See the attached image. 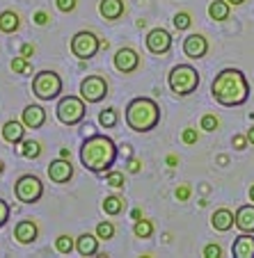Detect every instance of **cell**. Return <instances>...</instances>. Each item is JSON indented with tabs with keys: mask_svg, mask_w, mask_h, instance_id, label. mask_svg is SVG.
Masks as SVG:
<instances>
[{
	"mask_svg": "<svg viewBox=\"0 0 254 258\" xmlns=\"http://www.w3.org/2000/svg\"><path fill=\"white\" fill-rule=\"evenodd\" d=\"M23 133H25L23 123L7 121L5 126H3V140L10 142V144H21V142H23Z\"/></svg>",
	"mask_w": 254,
	"mask_h": 258,
	"instance_id": "21",
	"label": "cell"
},
{
	"mask_svg": "<svg viewBox=\"0 0 254 258\" xmlns=\"http://www.w3.org/2000/svg\"><path fill=\"white\" fill-rule=\"evenodd\" d=\"M60 158H69V149H62V151H60Z\"/></svg>",
	"mask_w": 254,
	"mask_h": 258,
	"instance_id": "46",
	"label": "cell"
},
{
	"mask_svg": "<svg viewBox=\"0 0 254 258\" xmlns=\"http://www.w3.org/2000/svg\"><path fill=\"white\" fill-rule=\"evenodd\" d=\"M108 94V83L101 78V76H87L80 85V96L87 103H98L103 101Z\"/></svg>",
	"mask_w": 254,
	"mask_h": 258,
	"instance_id": "9",
	"label": "cell"
},
{
	"mask_svg": "<svg viewBox=\"0 0 254 258\" xmlns=\"http://www.w3.org/2000/svg\"><path fill=\"white\" fill-rule=\"evenodd\" d=\"M209 16L213 21H227L229 19V3H225V0H213L209 5Z\"/></svg>",
	"mask_w": 254,
	"mask_h": 258,
	"instance_id": "23",
	"label": "cell"
},
{
	"mask_svg": "<svg viewBox=\"0 0 254 258\" xmlns=\"http://www.w3.org/2000/svg\"><path fill=\"white\" fill-rule=\"evenodd\" d=\"M181 137H183V142H186V144H197V131H195V128H186Z\"/></svg>",
	"mask_w": 254,
	"mask_h": 258,
	"instance_id": "37",
	"label": "cell"
},
{
	"mask_svg": "<svg viewBox=\"0 0 254 258\" xmlns=\"http://www.w3.org/2000/svg\"><path fill=\"white\" fill-rule=\"evenodd\" d=\"M140 167H142L140 160H131V162H128V171H133V174H137V171H140Z\"/></svg>",
	"mask_w": 254,
	"mask_h": 258,
	"instance_id": "42",
	"label": "cell"
},
{
	"mask_svg": "<svg viewBox=\"0 0 254 258\" xmlns=\"http://www.w3.org/2000/svg\"><path fill=\"white\" fill-rule=\"evenodd\" d=\"M231 253L236 258H254V238L249 233L238 235L234 247H231Z\"/></svg>",
	"mask_w": 254,
	"mask_h": 258,
	"instance_id": "17",
	"label": "cell"
},
{
	"mask_svg": "<svg viewBox=\"0 0 254 258\" xmlns=\"http://www.w3.org/2000/svg\"><path fill=\"white\" fill-rule=\"evenodd\" d=\"M190 23H192V19H190L188 12H179V14L174 16V28L176 30H188L190 28Z\"/></svg>",
	"mask_w": 254,
	"mask_h": 258,
	"instance_id": "32",
	"label": "cell"
},
{
	"mask_svg": "<svg viewBox=\"0 0 254 258\" xmlns=\"http://www.w3.org/2000/svg\"><path fill=\"white\" fill-rule=\"evenodd\" d=\"M71 176H74V167H71L69 158H60L48 165V178L53 183H69Z\"/></svg>",
	"mask_w": 254,
	"mask_h": 258,
	"instance_id": "12",
	"label": "cell"
},
{
	"mask_svg": "<svg viewBox=\"0 0 254 258\" xmlns=\"http://www.w3.org/2000/svg\"><path fill=\"white\" fill-rule=\"evenodd\" d=\"M46 121V110L41 105H28L23 110V126L25 128H41Z\"/></svg>",
	"mask_w": 254,
	"mask_h": 258,
	"instance_id": "16",
	"label": "cell"
},
{
	"mask_svg": "<svg viewBox=\"0 0 254 258\" xmlns=\"http://www.w3.org/2000/svg\"><path fill=\"white\" fill-rule=\"evenodd\" d=\"M167 165H170V167H176V156H167Z\"/></svg>",
	"mask_w": 254,
	"mask_h": 258,
	"instance_id": "44",
	"label": "cell"
},
{
	"mask_svg": "<svg viewBox=\"0 0 254 258\" xmlns=\"http://www.w3.org/2000/svg\"><path fill=\"white\" fill-rule=\"evenodd\" d=\"M249 199H252V204H254V185L249 187Z\"/></svg>",
	"mask_w": 254,
	"mask_h": 258,
	"instance_id": "47",
	"label": "cell"
},
{
	"mask_svg": "<svg viewBox=\"0 0 254 258\" xmlns=\"http://www.w3.org/2000/svg\"><path fill=\"white\" fill-rule=\"evenodd\" d=\"M247 142H249V144L254 146V126H252V128H249V131H247Z\"/></svg>",
	"mask_w": 254,
	"mask_h": 258,
	"instance_id": "43",
	"label": "cell"
},
{
	"mask_svg": "<svg viewBox=\"0 0 254 258\" xmlns=\"http://www.w3.org/2000/svg\"><path fill=\"white\" fill-rule=\"evenodd\" d=\"M98 48H101V39L94 32H87V30H80L71 39V53L78 59H92Z\"/></svg>",
	"mask_w": 254,
	"mask_h": 258,
	"instance_id": "8",
	"label": "cell"
},
{
	"mask_svg": "<svg viewBox=\"0 0 254 258\" xmlns=\"http://www.w3.org/2000/svg\"><path fill=\"white\" fill-rule=\"evenodd\" d=\"M234 217H236V226H238L243 233H254V204L240 206Z\"/></svg>",
	"mask_w": 254,
	"mask_h": 258,
	"instance_id": "15",
	"label": "cell"
},
{
	"mask_svg": "<svg viewBox=\"0 0 254 258\" xmlns=\"http://www.w3.org/2000/svg\"><path fill=\"white\" fill-rule=\"evenodd\" d=\"M227 3H229V5H243L245 0H227Z\"/></svg>",
	"mask_w": 254,
	"mask_h": 258,
	"instance_id": "45",
	"label": "cell"
},
{
	"mask_svg": "<svg viewBox=\"0 0 254 258\" xmlns=\"http://www.w3.org/2000/svg\"><path fill=\"white\" fill-rule=\"evenodd\" d=\"M19 151L23 158H28V160H34V158H39L41 153V144L39 142H34V140H23L19 146Z\"/></svg>",
	"mask_w": 254,
	"mask_h": 258,
	"instance_id": "24",
	"label": "cell"
},
{
	"mask_svg": "<svg viewBox=\"0 0 254 258\" xmlns=\"http://www.w3.org/2000/svg\"><path fill=\"white\" fill-rule=\"evenodd\" d=\"M199 128H204L206 133H213L215 128H218V119H215L213 114H204V117H201V123H199Z\"/></svg>",
	"mask_w": 254,
	"mask_h": 258,
	"instance_id": "33",
	"label": "cell"
},
{
	"mask_svg": "<svg viewBox=\"0 0 254 258\" xmlns=\"http://www.w3.org/2000/svg\"><path fill=\"white\" fill-rule=\"evenodd\" d=\"M167 85H170V89L176 96H188V94H192L199 87V73L190 64H179V67H174L170 71Z\"/></svg>",
	"mask_w": 254,
	"mask_h": 258,
	"instance_id": "4",
	"label": "cell"
},
{
	"mask_svg": "<svg viewBox=\"0 0 254 258\" xmlns=\"http://www.w3.org/2000/svg\"><path fill=\"white\" fill-rule=\"evenodd\" d=\"M96 235H98V240H110V238H115V226L110 224V222H101V224L96 226Z\"/></svg>",
	"mask_w": 254,
	"mask_h": 258,
	"instance_id": "30",
	"label": "cell"
},
{
	"mask_svg": "<svg viewBox=\"0 0 254 258\" xmlns=\"http://www.w3.org/2000/svg\"><path fill=\"white\" fill-rule=\"evenodd\" d=\"M32 21H34V23H37V25H46V23H48V21H50V16L46 14V12H37Z\"/></svg>",
	"mask_w": 254,
	"mask_h": 258,
	"instance_id": "39",
	"label": "cell"
},
{
	"mask_svg": "<svg viewBox=\"0 0 254 258\" xmlns=\"http://www.w3.org/2000/svg\"><path fill=\"white\" fill-rule=\"evenodd\" d=\"M204 256L206 258H220L222 256V247H220V244H206V247H204Z\"/></svg>",
	"mask_w": 254,
	"mask_h": 258,
	"instance_id": "34",
	"label": "cell"
},
{
	"mask_svg": "<svg viewBox=\"0 0 254 258\" xmlns=\"http://www.w3.org/2000/svg\"><path fill=\"white\" fill-rule=\"evenodd\" d=\"M19 14L12 10H5L3 14H0V32H5V34H12L19 30Z\"/></svg>",
	"mask_w": 254,
	"mask_h": 258,
	"instance_id": "22",
	"label": "cell"
},
{
	"mask_svg": "<svg viewBox=\"0 0 254 258\" xmlns=\"http://www.w3.org/2000/svg\"><path fill=\"white\" fill-rule=\"evenodd\" d=\"M12 71L14 73H23V76H30L32 73V67H30V62H28V57H14L12 59Z\"/></svg>",
	"mask_w": 254,
	"mask_h": 258,
	"instance_id": "27",
	"label": "cell"
},
{
	"mask_svg": "<svg viewBox=\"0 0 254 258\" xmlns=\"http://www.w3.org/2000/svg\"><path fill=\"white\" fill-rule=\"evenodd\" d=\"M117 160V144L108 135H92L80 146V162L94 174H106Z\"/></svg>",
	"mask_w": 254,
	"mask_h": 258,
	"instance_id": "2",
	"label": "cell"
},
{
	"mask_svg": "<svg viewBox=\"0 0 254 258\" xmlns=\"http://www.w3.org/2000/svg\"><path fill=\"white\" fill-rule=\"evenodd\" d=\"M188 197H190V187H188V185H183V187H179V190H176V199H179V201H186Z\"/></svg>",
	"mask_w": 254,
	"mask_h": 258,
	"instance_id": "40",
	"label": "cell"
},
{
	"mask_svg": "<svg viewBox=\"0 0 254 258\" xmlns=\"http://www.w3.org/2000/svg\"><path fill=\"white\" fill-rule=\"evenodd\" d=\"M74 247L76 244H74V240L69 238V235H60V238L55 240V249H58L60 253H71L74 251Z\"/></svg>",
	"mask_w": 254,
	"mask_h": 258,
	"instance_id": "28",
	"label": "cell"
},
{
	"mask_svg": "<svg viewBox=\"0 0 254 258\" xmlns=\"http://www.w3.org/2000/svg\"><path fill=\"white\" fill-rule=\"evenodd\" d=\"M147 48H149V53H154V55H165L167 50L172 48L170 32L163 28H154L151 32L147 34Z\"/></svg>",
	"mask_w": 254,
	"mask_h": 258,
	"instance_id": "10",
	"label": "cell"
},
{
	"mask_svg": "<svg viewBox=\"0 0 254 258\" xmlns=\"http://www.w3.org/2000/svg\"><path fill=\"white\" fill-rule=\"evenodd\" d=\"M3 169H5V165H3V160H0V174H3Z\"/></svg>",
	"mask_w": 254,
	"mask_h": 258,
	"instance_id": "48",
	"label": "cell"
},
{
	"mask_svg": "<svg viewBox=\"0 0 254 258\" xmlns=\"http://www.w3.org/2000/svg\"><path fill=\"white\" fill-rule=\"evenodd\" d=\"M211 94L220 105L236 107L243 105L249 98V83L245 78V73L238 69H225L215 76L213 85H211Z\"/></svg>",
	"mask_w": 254,
	"mask_h": 258,
	"instance_id": "1",
	"label": "cell"
},
{
	"mask_svg": "<svg viewBox=\"0 0 254 258\" xmlns=\"http://www.w3.org/2000/svg\"><path fill=\"white\" fill-rule=\"evenodd\" d=\"M122 208H124V201L119 199V197H106L103 199V210H106L108 215H119L122 213Z\"/></svg>",
	"mask_w": 254,
	"mask_h": 258,
	"instance_id": "26",
	"label": "cell"
},
{
	"mask_svg": "<svg viewBox=\"0 0 254 258\" xmlns=\"http://www.w3.org/2000/svg\"><path fill=\"white\" fill-rule=\"evenodd\" d=\"M10 213H12L10 204L0 199V226H5V224H7V219H10Z\"/></svg>",
	"mask_w": 254,
	"mask_h": 258,
	"instance_id": "35",
	"label": "cell"
},
{
	"mask_svg": "<svg viewBox=\"0 0 254 258\" xmlns=\"http://www.w3.org/2000/svg\"><path fill=\"white\" fill-rule=\"evenodd\" d=\"M211 224H213L215 231H220V233H225V231H229L231 226L236 224V217L231 210L227 208H220V210H215L213 217H211Z\"/></svg>",
	"mask_w": 254,
	"mask_h": 258,
	"instance_id": "18",
	"label": "cell"
},
{
	"mask_svg": "<svg viewBox=\"0 0 254 258\" xmlns=\"http://www.w3.org/2000/svg\"><path fill=\"white\" fill-rule=\"evenodd\" d=\"M106 183H108V185H113V187H117V190L126 185L124 174H119V171H108V174H106Z\"/></svg>",
	"mask_w": 254,
	"mask_h": 258,
	"instance_id": "31",
	"label": "cell"
},
{
	"mask_svg": "<svg viewBox=\"0 0 254 258\" xmlns=\"http://www.w3.org/2000/svg\"><path fill=\"white\" fill-rule=\"evenodd\" d=\"M133 233H135V238H151L154 224L149 219H137L135 226H133Z\"/></svg>",
	"mask_w": 254,
	"mask_h": 258,
	"instance_id": "25",
	"label": "cell"
},
{
	"mask_svg": "<svg viewBox=\"0 0 254 258\" xmlns=\"http://www.w3.org/2000/svg\"><path fill=\"white\" fill-rule=\"evenodd\" d=\"M98 12H101L103 19L117 21L124 14V0H101L98 3Z\"/></svg>",
	"mask_w": 254,
	"mask_h": 258,
	"instance_id": "19",
	"label": "cell"
},
{
	"mask_svg": "<svg viewBox=\"0 0 254 258\" xmlns=\"http://www.w3.org/2000/svg\"><path fill=\"white\" fill-rule=\"evenodd\" d=\"M58 119L64 126H76L85 119V98H76V96H64L58 103Z\"/></svg>",
	"mask_w": 254,
	"mask_h": 258,
	"instance_id": "6",
	"label": "cell"
},
{
	"mask_svg": "<svg viewBox=\"0 0 254 258\" xmlns=\"http://www.w3.org/2000/svg\"><path fill=\"white\" fill-rule=\"evenodd\" d=\"M247 137L243 135H234V149H238V151H243V149H247Z\"/></svg>",
	"mask_w": 254,
	"mask_h": 258,
	"instance_id": "38",
	"label": "cell"
},
{
	"mask_svg": "<svg viewBox=\"0 0 254 258\" xmlns=\"http://www.w3.org/2000/svg\"><path fill=\"white\" fill-rule=\"evenodd\" d=\"M32 53H34V48L30 44H23V48H21V55H23V57H32Z\"/></svg>",
	"mask_w": 254,
	"mask_h": 258,
	"instance_id": "41",
	"label": "cell"
},
{
	"mask_svg": "<svg viewBox=\"0 0 254 258\" xmlns=\"http://www.w3.org/2000/svg\"><path fill=\"white\" fill-rule=\"evenodd\" d=\"M76 249H78L80 256H94V253L98 251V235L83 233L76 240Z\"/></svg>",
	"mask_w": 254,
	"mask_h": 258,
	"instance_id": "20",
	"label": "cell"
},
{
	"mask_svg": "<svg viewBox=\"0 0 254 258\" xmlns=\"http://www.w3.org/2000/svg\"><path fill=\"white\" fill-rule=\"evenodd\" d=\"M161 121V107L154 98H133L126 105V123L135 133H149Z\"/></svg>",
	"mask_w": 254,
	"mask_h": 258,
	"instance_id": "3",
	"label": "cell"
},
{
	"mask_svg": "<svg viewBox=\"0 0 254 258\" xmlns=\"http://www.w3.org/2000/svg\"><path fill=\"white\" fill-rule=\"evenodd\" d=\"M140 67V55L133 48H119L115 55V69L122 73H131Z\"/></svg>",
	"mask_w": 254,
	"mask_h": 258,
	"instance_id": "11",
	"label": "cell"
},
{
	"mask_svg": "<svg viewBox=\"0 0 254 258\" xmlns=\"http://www.w3.org/2000/svg\"><path fill=\"white\" fill-rule=\"evenodd\" d=\"M115 121H117V112H115L113 107H110V110H103V112L98 114V123H101L103 128H113Z\"/></svg>",
	"mask_w": 254,
	"mask_h": 258,
	"instance_id": "29",
	"label": "cell"
},
{
	"mask_svg": "<svg viewBox=\"0 0 254 258\" xmlns=\"http://www.w3.org/2000/svg\"><path fill=\"white\" fill-rule=\"evenodd\" d=\"M55 5H58L60 12H64V14H69V12L76 10V0H55Z\"/></svg>",
	"mask_w": 254,
	"mask_h": 258,
	"instance_id": "36",
	"label": "cell"
},
{
	"mask_svg": "<svg viewBox=\"0 0 254 258\" xmlns=\"http://www.w3.org/2000/svg\"><path fill=\"white\" fill-rule=\"evenodd\" d=\"M32 92L41 101H53L62 92V78L55 71H39L32 80Z\"/></svg>",
	"mask_w": 254,
	"mask_h": 258,
	"instance_id": "5",
	"label": "cell"
},
{
	"mask_svg": "<svg viewBox=\"0 0 254 258\" xmlns=\"http://www.w3.org/2000/svg\"><path fill=\"white\" fill-rule=\"evenodd\" d=\"M14 195H16V199L23 201V204H37V201L41 199V195H44V183H41L37 176L25 174L16 180Z\"/></svg>",
	"mask_w": 254,
	"mask_h": 258,
	"instance_id": "7",
	"label": "cell"
},
{
	"mask_svg": "<svg viewBox=\"0 0 254 258\" xmlns=\"http://www.w3.org/2000/svg\"><path fill=\"white\" fill-rule=\"evenodd\" d=\"M37 235H39L37 224L30 222V219H21L19 224H16V229H14V238L19 240L21 244H32L34 240H37Z\"/></svg>",
	"mask_w": 254,
	"mask_h": 258,
	"instance_id": "14",
	"label": "cell"
},
{
	"mask_svg": "<svg viewBox=\"0 0 254 258\" xmlns=\"http://www.w3.org/2000/svg\"><path fill=\"white\" fill-rule=\"evenodd\" d=\"M206 50H209V41H206V37H201V34H188L186 41H183V53L190 59L204 57Z\"/></svg>",
	"mask_w": 254,
	"mask_h": 258,
	"instance_id": "13",
	"label": "cell"
}]
</instances>
